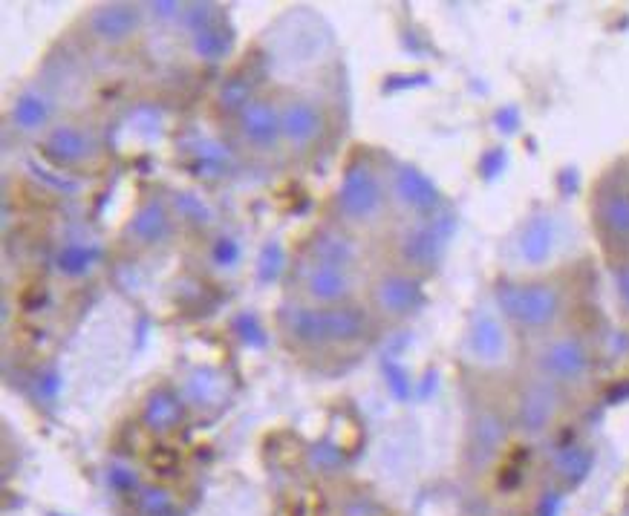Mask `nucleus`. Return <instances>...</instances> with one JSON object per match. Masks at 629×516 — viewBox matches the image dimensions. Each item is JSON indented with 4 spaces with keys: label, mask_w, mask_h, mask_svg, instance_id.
<instances>
[{
    "label": "nucleus",
    "mask_w": 629,
    "mask_h": 516,
    "mask_svg": "<svg viewBox=\"0 0 629 516\" xmlns=\"http://www.w3.org/2000/svg\"><path fill=\"white\" fill-rule=\"evenodd\" d=\"M373 320V312L361 303L309 306L301 300H289L277 312L280 335L301 352H329L364 344L373 332Z\"/></svg>",
    "instance_id": "f257e3e1"
},
{
    "label": "nucleus",
    "mask_w": 629,
    "mask_h": 516,
    "mask_svg": "<svg viewBox=\"0 0 629 516\" xmlns=\"http://www.w3.org/2000/svg\"><path fill=\"white\" fill-rule=\"evenodd\" d=\"M390 211L393 208H390L381 165L370 156H353L344 165L338 188L332 194L335 225H341L353 234H367V231L381 228Z\"/></svg>",
    "instance_id": "f03ea898"
},
{
    "label": "nucleus",
    "mask_w": 629,
    "mask_h": 516,
    "mask_svg": "<svg viewBox=\"0 0 629 516\" xmlns=\"http://www.w3.org/2000/svg\"><path fill=\"white\" fill-rule=\"evenodd\" d=\"M494 306L508 326L549 332L566 312V297L557 283L543 277H503L494 286Z\"/></svg>",
    "instance_id": "7ed1b4c3"
},
{
    "label": "nucleus",
    "mask_w": 629,
    "mask_h": 516,
    "mask_svg": "<svg viewBox=\"0 0 629 516\" xmlns=\"http://www.w3.org/2000/svg\"><path fill=\"white\" fill-rule=\"evenodd\" d=\"M35 145H38L41 159L61 173L87 171V168L99 165L101 156H104L96 127L81 122V119H61Z\"/></svg>",
    "instance_id": "20e7f679"
},
{
    "label": "nucleus",
    "mask_w": 629,
    "mask_h": 516,
    "mask_svg": "<svg viewBox=\"0 0 629 516\" xmlns=\"http://www.w3.org/2000/svg\"><path fill=\"white\" fill-rule=\"evenodd\" d=\"M534 378H543L554 387H580L592 372V349L578 332H554L543 338L531 358Z\"/></svg>",
    "instance_id": "39448f33"
},
{
    "label": "nucleus",
    "mask_w": 629,
    "mask_h": 516,
    "mask_svg": "<svg viewBox=\"0 0 629 516\" xmlns=\"http://www.w3.org/2000/svg\"><path fill=\"white\" fill-rule=\"evenodd\" d=\"M295 300L309 306H347L361 289V271L301 257L292 269Z\"/></svg>",
    "instance_id": "423d86ee"
},
{
    "label": "nucleus",
    "mask_w": 629,
    "mask_h": 516,
    "mask_svg": "<svg viewBox=\"0 0 629 516\" xmlns=\"http://www.w3.org/2000/svg\"><path fill=\"white\" fill-rule=\"evenodd\" d=\"M280 107V139L283 150L292 156H306L324 142L329 130V116L324 101L289 90L277 99Z\"/></svg>",
    "instance_id": "0eeeda50"
},
{
    "label": "nucleus",
    "mask_w": 629,
    "mask_h": 516,
    "mask_svg": "<svg viewBox=\"0 0 629 516\" xmlns=\"http://www.w3.org/2000/svg\"><path fill=\"white\" fill-rule=\"evenodd\" d=\"M390 208L399 211L410 222L433 220L442 211V191L428 173L410 162H387L381 165Z\"/></svg>",
    "instance_id": "6e6552de"
},
{
    "label": "nucleus",
    "mask_w": 629,
    "mask_h": 516,
    "mask_svg": "<svg viewBox=\"0 0 629 516\" xmlns=\"http://www.w3.org/2000/svg\"><path fill=\"white\" fill-rule=\"evenodd\" d=\"M563 243H566V220L557 211H534L517 225L508 243V257L520 269H543L557 257Z\"/></svg>",
    "instance_id": "1a4fd4ad"
},
{
    "label": "nucleus",
    "mask_w": 629,
    "mask_h": 516,
    "mask_svg": "<svg viewBox=\"0 0 629 516\" xmlns=\"http://www.w3.org/2000/svg\"><path fill=\"white\" fill-rule=\"evenodd\" d=\"M425 306V283L419 274L407 269H384L367 283V309L373 318L399 320L413 318Z\"/></svg>",
    "instance_id": "9d476101"
},
{
    "label": "nucleus",
    "mask_w": 629,
    "mask_h": 516,
    "mask_svg": "<svg viewBox=\"0 0 629 516\" xmlns=\"http://www.w3.org/2000/svg\"><path fill=\"white\" fill-rule=\"evenodd\" d=\"M145 24H148L145 3H125V0L96 3L81 18L84 35L104 50H122L133 44Z\"/></svg>",
    "instance_id": "9b49d317"
},
{
    "label": "nucleus",
    "mask_w": 629,
    "mask_h": 516,
    "mask_svg": "<svg viewBox=\"0 0 629 516\" xmlns=\"http://www.w3.org/2000/svg\"><path fill=\"white\" fill-rule=\"evenodd\" d=\"M231 130H234L237 145L252 156L269 159L283 150L280 107H277V99L266 93H257L249 104H243V110L231 119Z\"/></svg>",
    "instance_id": "f8f14e48"
},
{
    "label": "nucleus",
    "mask_w": 629,
    "mask_h": 516,
    "mask_svg": "<svg viewBox=\"0 0 629 516\" xmlns=\"http://www.w3.org/2000/svg\"><path fill=\"white\" fill-rule=\"evenodd\" d=\"M58 122H61V101H58V96L52 93L50 87L26 84V87H21L15 93V99L9 101L6 124L18 136L38 142Z\"/></svg>",
    "instance_id": "ddd939ff"
},
{
    "label": "nucleus",
    "mask_w": 629,
    "mask_h": 516,
    "mask_svg": "<svg viewBox=\"0 0 629 516\" xmlns=\"http://www.w3.org/2000/svg\"><path fill=\"white\" fill-rule=\"evenodd\" d=\"M177 228L179 222L168 197H145L127 217L122 240L133 251H156L174 240Z\"/></svg>",
    "instance_id": "4468645a"
},
{
    "label": "nucleus",
    "mask_w": 629,
    "mask_h": 516,
    "mask_svg": "<svg viewBox=\"0 0 629 516\" xmlns=\"http://www.w3.org/2000/svg\"><path fill=\"white\" fill-rule=\"evenodd\" d=\"M465 355L482 369L503 367L511 355V335L500 312H477L465 332Z\"/></svg>",
    "instance_id": "2eb2a0df"
},
{
    "label": "nucleus",
    "mask_w": 629,
    "mask_h": 516,
    "mask_svg": "<svg viewBox=\"0 0 629 516\" xmlns=\"http://www.w3.org/2000/svg\"><path fill=\"white\" fill-rule=\"evenodd\" d=\"M560 404H563V393L560 387H554L543 378H531L526 381V387L517 395V404H514V424L520 433L526 436H540L546 433L554 424V418L560 413Z\"/></svg>",
    "instance_id": "dca6fc26"
},
{
    "label": "nucleus",
    "mask_w": 629,
    "mask_h": 516,
    "mask_svg": "<svg viewBox=\"0 0 629 516\" xmlns=\"http://www.w3.org/2000/svg\"><path fill=\"white\" fill-rule=\"evenodd\" d=\"M445 228L439 225V220H416L410 222L399 234V260L402 269L407 271H428L439 266L442 254H445Z\"/></svg>",
    "instance_id": "f3484780"
},
{
    "label": "nucleus",
    "mask_w": 629,
    "mask_h": 516,
    "mask_svg": "<svg viewBox=\"0 0 629 516\" xmlns=\"http://www.w3.org/2000/svg\"><path fill=\"white\" fill-rule=\"evenodd\" d=\"M301 257L361 271V263H364V246H361L358 234L347 231V228H341V225H335V222H329V225H321V228L306 240Z\"/></svg>",
    "instance_id": "a211bd4d"
},
{
    "label": "nucleus",
    "mask_w": 629,
    "mask_h": 516,
    "mask_svg": "<svg viewBox=\"0 0 629 516\" xmlns=\"http://www.w3.org/2000/svg\"><path fill=\"white\" fill-rule=\"evenodd\" d=\"M139 418L145 424V430L153 436H168L179 430L188 418V404L182 401L177 387H153L151 393L145 395Z\"/></svg>",
    "instance_id": "6ab92c4d"
},
{
    "label": "nucleus",
    "mask_w": 629,
    "mask_h": 516,
    "mask_svg": "<svg viewBox=\"0 0 629 516\" xmlns=\"http://www.w3.org/2000/svg\"><path fill=\"white\" fill-rule=\"evenodd\" d=\"M182 401L188 404V410H214L226 401L228 395V378L214 367H197L188 369L182 375V384L177 387Z\"/></svg>",
    "instance_id": "aec40b11"
},
{
    "label": "nucleus",
    "mask_w": 629,
    "mask_h": 516,
    "mask_svg": "<svg viewBox=\"0 0 629 516\" xmlns=\"http://www.w3.org/2000/svg\"><path fill=\"white\" fill-rule=\"evenodd\" d=\"M592 217H595V228L604 240L629 246V188L604 191L595 199Z\"/></svg>",
    "instance_id": "412c9836"
},
{
    "label": "nucleus",
    "mask_w": 629,
    "mask_h": 516,
    "mask_svg": "<svg viewBox=\"0 0 629 516\" xmlns=\"http://www.w3.org/2000/svg\"><path fill=\"white\" fill-rule=\"evenodd\" d=\"M101 251L99 243H90V240H70L64 246L55 251L52 257V269L58 277L64 280H84L90 277L93 271L101 266Z\"/></svg>",
    "instance_id": "4be33fe9"
},
{
    "label": "nucleus",
    "mask_w": 629,
    "mask_h": 516,
    "mask_svg": "<svg viewBox=\"0 0 629 516\" xmlns=\"http://www.w3.org/2000/svg\"><path fill=\"white\" fill-rule=\"evenodd\" d=\"M592 465H595V453L580 442L557 444L552 450V459H549L554 479L563 488H578L580 482L589 476Z\"/></svg>",
    "instance_id": "5701e85b"
},
{
    "label": "nucleus",
    "mask_w": 629,
    "mask_h": 516,
    "mask_svg": "<svg viewBox=\"0 0 629 516\" xmlns=\"http://www.w3.org/2000/svg\"><path fill=\"white\" fill-rule=\"evenodd\" d=\"M505 436H508V424L497 410H485L471 421V433H468V450L474 465L488 462L500 447H503Z\"/></svg>",
    "instance_id": "b1692460"
},
{
    "label": "nucleus",
    "mask_w": 629,
    "mask_h": 516,
    "mask_svg": "<svg viewBox=\"0 0 629 516\" xmlns=\"http://www.w3.org/2000/svg\"><path fill=\"white\" fill-rule=\"evenodd\" d=\"M168 202L174 208V217H177L179 225H185L191 231H208L217 222L211 202L202 199L200 194H194V191H174Z\"/></svg>",
    "instance_id": "393cba45"
},
{
    "label": "nucleus",
    "mask_w": 629,
    "mask_h": 516,
    "mask_svg": "<svg viewBox=\"0 0 629 516\" xmlns=\"http://www.w3.org/2000/svg\"><path fill=\"white\" fill-rule=\"evenodd\" d=\"M133 511L139 516H174L177 514V493L171 491L168 485H153V482H145L139 485L133 496Z\"/></svg>",
    "instance_id": "a878e982"
},
{
    "label": "nucleus",
    "mask_w": 629,
    "mask_h": 516,
    "mask_svg": "<svg viewBox=\"0 0 629 516\" xmlns=\"http://www.w3.org/2000/svg\"><path fill=\"white\" fill-rule=\"evenodd\" d=\"M188 47L200 61H223L231 50V32H228L226 21H217V24L200 29L197 35H191Z\"/></svg>",
    "instance_id": "bb28decb"
},
{
    "label": "nucleus",
    "mask_w": 629,
    "mask_h": 516,
    "mask_svg": "<svg viewBox=\"0 0 629 516\" xmlns=\"http://www.w3.org/2000/svg\"><path fill=\"white\" fill-rule=\"evenodd\" d=\"M335 516H384V505L370 493L353 491L338 499Z\"/></svg>",
    "instance_id": "cd10ccee"
},
{
    "label": "nucleus",
    "mask_w": 629,
    "mask_h": 516,
    "mask_svg": "<svg viewBox=\"0 0 629 516\" xmlns=\"http://www.w3.org/2000/svg\"><path fill=\"white\" fill-rule=\"evenodd\" d=\"M240 257H243V248L240 243L231 237V234H220V237H214V243H211V263L217 266V269H234L237 263H240Z\"/></svg>",
    "instance_id": "c85d7f7f"
},
{
    "label": "nucleus",
    "mask_w": 629,
    "mask_h": 516,
    "mask_svg": "<svg viewBox=\"0 0 629 516\" xmlns=\"http://www.w3.org/2000/svg\"><path fill=\"white\" fill-rule=\"evenodd\" d=\"M145 15H148V24L156 26H182V18H185V3H177V0H165V3H145Z\"/></svg>",
    "instance_id": "c756f323"
},
{
    "label": "nucleus",
    "mask_w": 629,
    "mask_h": 516,
    "mask_svg": "<svg viewBox=\"0 0 629 516\" xmlns=\"http://www.w3.org/2000/svg\"><path fill=\"white\" fill-rule=\"evenodd\" d=\"M615 292L621 297V306L629 312V260H624V263L615 269Z\"/></svg>",
    "instance_id": "7c9ffc66"
},
{
    "label": "nucleus",
    "mask_w": 629,
    "mask_h": 516,
    "mask_svg": "<svg viewBox=\"0 0 629 516\" xmlns=\"http://www.w3.org/2000/svg\"><path fill=\"white\" fill-rule=\"evenodd\" d=\"M560 493H554L549 491L540 502H537V511H534V516H560Z\"/></svg>",
    "instance_id": "2f4dec72"
}]
</instances>
